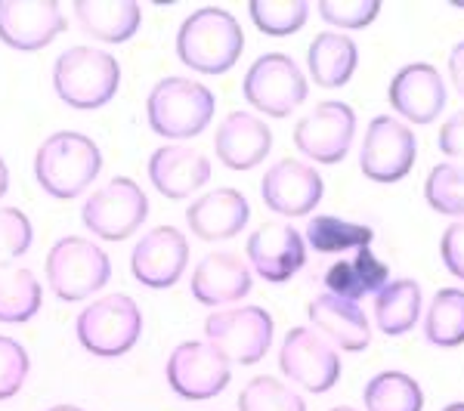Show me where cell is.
Here are the masks:
<instances>
[{"label": "cell", "instance_id": "6da1fadb", "mask_svg": "<svg viewBox=\"0 0 464 411\" xmlns=\"http://www.w3.org/2000/svg\"><path fill=\"white\" fill-rule=\"evenodd\" d=\"M102 170V152L87 133H50L34 152V177L41 189L56 201L81 198Z\"/></svg>", "mask_w": 464, "mask_h": 411}, {"label": "cell", "instance_id": "2e32d148", "mask_svg": "<svg viewBox=\"0 0 464 411\" xmlns=\"http://www.w3.org/2000/svg\"><path fill=\"white\" fill-rule=\"evenodd\" d=\"M264 205L279 216H306L319 207L325 196L322 174L313 164L297 158H282L264 174L260 183Z\"/></svg>", "mask_w": 464, "mask_h": 411}, {"label": "cell", "instance_id": "9c48e42d", "mask_svg": "<svg viewBox=\"0 0 464 411\" xmlns=\"http://www.w3.org/2000/svg\"><path fill=\"white\" fill-rule=\"evenodd\" d=\"M245 100L269 118H288L306 102V78L288 53H264L251 62L242 81Z\"/></svg>", "mask_w": 464, "mask_h": 411}, {"label": "cell", "instance_id": "8992f818", "mask_svg": "<svg viewBox=\"0 0 464 411\" xmlns=\"http://www.w3.org/2000/svg\"><path fill=\"white\" fill-rule=\"evenodd\" d=\"M74 334H78V343L90 356H127L143 334V310L127 294L100 297V301L84 306V312L74 322Z\"/></svg>", "mask_w": 464, "mask_h": 411}, {"label": "cell", "instance_id": "52a82bcc", "mask_svg": "<svg viewBox=\"0 0 464 411\" xmlns=\"http://www.w3.org/2000/svg\"><path fill=\"white\" fill-rule=\"evenodd\" d=\"M84 226L102 242H124L149 220V198L130 177H111L81 207Z\"/></svg>", "mask_w": 464, "mask_h": 411}, {"label": "cell", "instance_id": "f546056e", "mask_svg": "<svg viewBox=\"0 0 464 411\" xmlns=\"http://www.w3.org/2000/svg\"><path fill=\"white\" fill-rule=\"evenodd\" d=\"M424 340L440 349H455L464 343V291L440 288L430 297L424 316Z\"/></svg>", "mask_w": 464, "mask_h": 411}, {"label": "cell", "instance_id": "5b68a950", "mask_svg": "<svg viewBox=\"0 0 464 411\" xmlns=\"http://www.w3.org/2000/svg\"><path fill=\"white\" fill-rule=\"evenodd\" d=\"M47 285L63 303H78L100 294L111 279V260L96 242L65 235L47 253Z\"/></svg>", "mask_w": 464, "mask_h": 411}, {"label": "cell", "instance_id": "e575fe53", "mask_svg": "<svg viewBox=\"0 0 464 411\" xmlns=\"http://www.w3.org/2000/svg\"><path fill=\"white\" fill-rule=\"evenodd\" d=\"M34 242V226L19 207H0V263L25 257Z\"/></svg>", "mask_w": 464, "mask_h": 411}, {"label": "cell", "instance_id": "f1b7e54d", "mask_svg": "<svg viewBox=\"0 0 464 411\" xmlns=\"http://www.w3.org/2000/svg\"><path fill=\"white\" fill-rule=\"evenodd\" d=\"M304 242L319 253H341V251H365L375 242V229L362 226V223H350L332 214L310 216L306 223Z\"/></svg>", "mask_w": 464, "mask_h": 411}, {"label": "cell", "instance_id": "484cf974", "mask_svg": "<svg viewBox=\"0 0 464 411\" xmlns=\"http://www.w3.org/2000/svg\"><path fill=\"white\" fill-rule=\"evenodd\" d=\"M387 285V263L378 260L369 248L356 251L350 260H338L325 272V291L343 301H362L369 294H378Z\"/></svg>", "mask_w": 464, "mask_h": 411}, {"label": "cell", "instance_id": "e0dca14e", "mask_svg": "<svg viewBox=\"0 0 464 411\" xmlns=\"http://www.w3.org/2000/svg\"><path fill=\"white\" fill-rule=\"evenodd\" d=\"M387 100L409 124H433L446 109V81L430 62H409L393 74Z\"/></svg>", "mask_w": 464, "mask_h": 411}, {"label": "cell", "instance_id": "44dd1931", "mask_svg": "<svg viewBox=\"0 0 464 411\" xmlns=\"http://www.w3.org/2000/svg\"><path fill=\"white\" fill-rule=\"evenodd\" d=\"M217 158L227 164L229 170H254L266 161L273 148V130L264 118L251 111H229L214 133Z\"/></svg>", "mask_w": 464, "mask_h": 411}, {"label": "cell", "instance_id": "5bb4252c", "mask_svg": "<svg viewBox=\"0 0 464 411\" xmlns=\"http://www.w3.org/2000/svg\"><path fill=\"white\" fill-rule=\"evenodd\" d=\"M69 28L56 0H0V41L19 53H37Z\"/></svg>", "mask_w": 464, "mask_h": 411}, {"label": "cell", "instance_id": "4fadbf2b", "mask_svg": "<svg viewBox=\"0 0 464 411\" xmlns=\"http://www.w3.org/2000/svg\"><path fill=\"white\" fill-rule=\"evenodd\" d=\"M356 137V111L341 100L319 102L295 127V146L319 164H338L347 158Z\"/></svg>", "mask_w": 464, "mask_h": 411}, {"label": "cell", "instance_id": "3957f363", "mask_svg": "<svg viewBox=\"0 0 464 411\" xmlns=\"http://www.w3.org/2000/svg\"><path fill=\"white\" fill-rule=\"evenodd\" d=\"M121 87V65L109 50L69 47L53 62V90L69 109L93 111L115 100Z\"/></svg>", "mask_w": 464, "mask_h": 411}, {"label": "cell", "instance_id": "7bdbcfd3", "mask_svg": "<svg viewBox=\"0 0 464 411\" xmlns=\"http://www.w3.org/2000/svg\"><path fill=\"white\" fill-rule=\"evenodd\" d=\"M443 411H464V402H452V406H446Z\"/></svg>", "mask_w": 464, "mask_h": 411}, {"label": "cell", "instance_id": "277c9868", "mask_svg": "<svg viewBox=\"0 0 464 411\" xmlns=\"http://www.w3.org/2000/svg\"><path fill=\"white\" fill-rule=\"evenodd\" d=\"M217 100L192 78H161L146 96L149 130L164 139H192L214 121Z\"/></svg>", "mask_w": 464, "mask_h": 411}, {"label": "cell", "instance_id": "30bf717a", "mask_svg": "<svg viewBox=\"0 0 464 411\" xmlns=\"http://www.w3.org/2000/svg\"><path fill=\"white\" fill-rule=\"evenodd\" d=\"M164 378H168V387L179 399H214V396H220L229 387L232 362L208 340H183L168 356Z\"/></svg>", "mask_w": 464, "mask_h": 411}, {"label": "cell", "instance_id": "d6a6232c", "mask_svg": "<svg viewBox=\"0 0 464 411\" xmlns=\"http://www.w3.org/2000/svg\"><path fill=\"white\" fill-rule=\"evenodd\" d=\"M424 198L437 214L459 216L464 220V164L461 161H443L428 174L424 183Z\"/></svg>", "mask_w": 464, "mask_h": 411}, {"label": "cell", "instance_id": "1f68e13d", "mask_svg": "<svg viewBox=\"0 0 464 411\" xmlns=\"http://www.w3.org/2000/svg\"><path fill=\"white\" fill-rule=\"evenodd\" d=\"M248 16L257 25L260 34L288 37L297 34L310 19V4L306 0H251Z\"/></svg>", "mask_w": 464, "mask_h": 411}, {"label": "cell", "instance_id": "7c38bea8", "mask_svg": "<svg viewBox=\"0 0 464 411\" xmlns=\"http://www.w3.org/2000/svg\"><path fill=\"white\" fill-rule=\"evenodd\" d=\"M279 368L306 393H328L341 380V356L313 328H291L279 347Z\"/></svg>", "mask_w": 464, "mask_h": 411}, {"label": "cell", "instance_id": "83f0119b", "mask_svg": "<svg viewBox=\"0 0 464 411\" xmlns=\"http://www.w3.org/2000/svg\"><path fill=\"white\" fill-rule=\"evenodd\" d=\"M421 285L415 279L387 282L375 294V325L391 338L409 334L421 319Z\"/></svg>", "mask_w": 464, "mask_h": 411}, {"label": "cell", "instance_id": "ac0fdd59", "mask_svg": "<svg viewBox=\"0 0 464 411\" xmlns=\"http://www.w3.org/2000/svg\"><path fill=\"white\" fill-rule=\"evenodd\" d=\"M248 263L251 272H257L264 282L295 279L306 263V242L288 223H266L248 235Z\"/></svg>", "mask_w": 464, "mask_h": 411}, {"label": "cell", "instance_id": "8fae6325", "mask_svg": "<svg viewBox=\"0 0 464 411\" xmlns=\"http://www.w3.org/2000/svg\"><path fill=\"white\" fill-rule=\"evenodd\" d=\"M418 155V139L409 124L393 115H378L365 127L359 167L372 183H400L411 170Z\"/></svg>", "mask_w": 464, "mask_h": 411}, {"label": "cell", "instance_id": "60d3db41", "mask_svg": "<svg viewBox=\"0 0 464 411\" xmlns=\"http://www.w3.org/2000/svg\"><path fill=\"white\" fill-rule=\"evenodd\" d=\"M6 189H10V167H6V161L0 158V198L6 196Z\"/></svg>", "mask_w": 464, "mask_h": 411}, {"label": "cell", "instance_id": "603a6c76", "mask_svg": "<svg viewBox=\"0 0 464 411\" xmlns=\"http://www.w3.org/2000/svg\"><path fill=\"white\" fill-rule=\"evenodd\" d=\"M310 322L319 338H325L334 349H347V353H362L372 340V325L365 310L356 301H343L334 294H319L310 303Z\"/></svg>", "mask_w": 464, "mask_h": 411}, {"label": "cell", "instance_id": "7402d4cb", "mask_svg": "<svg viewBox=\"0 0 464 411\" xmlns=\"http://www.w3.org/2000/svg\"><path fill=\"white\" fill-rule=\"evenodd\" d=\"M251 220V205L232 186H220V189L208 192L192 201L186 207V223H189L192 235H198L201 242H227L236 238L248 226Z\"/></svg>", "mask_w": 464, "mask_h": 411}, {"label": "cell", "instance_id": "74e56055", "mask_svg": "<svg viewBox=\"0 0 464 411\" xmlns=\"http://www.w3.org/2000/svg\"><path fill=\"white\" fill-rule=\"evenodd\" d=\"M440 257L449 272L464 282V220L446 226L443 238H440Z\"/></svg>", "mask_w": 464, "mask_h": 411}, {"label": "cell", "instance_id": "4316f807", "mask_svg": "<svg viewBox=\"0 0 464 411\" xmlns=\"http://www.w3.org/2000/svg\"><path fill=\"white\" fill-rule=\"evenodd\" d=\"M44 288L28 266L0 263V322L25 325L41 312Z\"/></svg>", "mask_w": 464, "mask_h": 411}, {"label": "cell", "instance_id": "ffe728a7", "mask_svg": "<svg viewBox=\"0 0 464 411\" xmlns=\"http://www.w3.org/2000/svg\"><path fill=\"white\" fill-rule=\"evenodd\" d=\"M149 179L155 192L170 201L192 198L211 179V161L192 146L168 143L149 155Z\"/></svg>", "mask_w": 464, "mask_h": 411}, {"label": "cell", "instance_id": "836d02e7", "mask_svg": "<svg viewBox=\"0 0 464 411\" xmlns=\"http://www.w3.org/2000/svg\"><path fill=\"white\" fill-rule=\"evenodd\" d=\"M238 411H306V402L279 378L260 375L238 393Z\"/></svg>", "mask_w": 464, "mask_h": 411}, {"label": "cell", "instance_id": "f35d334b", "mask_svg": "<svg viewBox=\"0 0 464 411\" xmlns=\"http://www.w3.org/2000/svg\"><path fill=\"white\" fill-rule=\"evenodd\" d=\"M440 152L464 161V109L449 115L446 124L440 127Z\"/></svg>", "mask_w": 464, "mask_h": 411}, {"label": "cell", "instance_id": "b9f144b4", "mask_svg": "<svg viewBox=\"0 0 464 411\" xmlns=\"http://www.w3.org/2000/svg\"><path fill=\"white\" fill-rule=\"evenodd\" d=\"M50 411H84V408H78V406H53Z\"/></svg>", "mask_w": 464, "mask_h": 411}, {"label": "cell", "instance_id": "cb8c5ba5", "mask_svg": "<svg viewBox=\"0 0 464 411\" xmlns=\"http://www.w3.org/2000/svg\"><path fill=\"white\" fill-rule=\"evenodd\" d=\"M81 32L102 43H124L140 32L143 10L137 0H74Z\"/></svg>", "mask_w": 464, "mask_h": 411}, {"label": "cell", "instance_id": "d590c367", "mask_svg": "<svg viewBox=\"0 0 464 411\" xmlns=\"http://www.w3.org/2000/svg\"><path fill=\"white\" fill-rule=\"evenodd\" d=\"M28 371H32L28 349L19 340L0 334V402L13 399L25 387Z\"/></svg>", "mask_w": 464, "mask_h": 411}, {"label": "cell", "instance_id": "ee69618b", "mask_svg": "<svg viewBox=\"0 0 464 411\" xmlns=\"http://www.w3.org/2000/svg\"><path fill=\"white\" fill-rule=\"evenodd\" d=\"M332 411H356V408H350V406H338V408H332Z\"/></svg>", "mask_w": 464, "mask_h": 411}, {"label": "cell", "instance_id": "ba28073f", "mask_svg": "<svg viewBox=\"0 0 464 411\" xmlns=\"http://www.w3.org/2000/svg\"><path fill=\"white\" fill-rule=\"evenodd\" d=\"M276 322L264 306H223L208 316L205 338L229 362L257 365L273 347Z\"/></svg>", "mask_w": 464, "mask_h": 411}, {"label": "cell", "instance_id": "ab89813d", "mask_svg": "<svg viewBox=\"0 0 464 411\" xmlns=\"http://www.w3.org/2000/svg\"><path fill=\"white\" fill-rule=\"evenodd\" d=\"M449 78H452V87L464 100V41L455 43L452 53H449Z\"/></svg>", "mask_w": 464, "mask_h": 411}, {"label": "cell", "instance_id": "9a60e30c", "mask_svg": "<svg viewBox=\"0 0 464 411\" xmlns=\"http://www.w3.org/2000/svg\"><path fill=\"white\" fill-rule=\"evenodd\" d=\"M189 266V242L177 226H155L130 251V272L143 288H174Z\"/></svg>", "mask_w": 464, "mask_h": 411}, {"label": "cell", "instance_id": "8d00e7d4", "mask_svg": "<svg viewBox=\"0 0 464 411\" xmlns=\"http://www.w3.org/2000/svg\"><path fill=\"white\" fill-rule=\"evenodd\" d=\"M378 0H319V16L338 28H369L378 19Z\"/></svg>", "mask_w": 464, "mask_h": 411}, {"label": "cell", "instance_id": "d6986e66", "mask_svg": "<svg viewBox=\"0 0 464 411\" xmlns=\"http://www.w3.org/2000/svg\"><path fill=\"white\" fill-rule=\"evenodd\" d=\"M251 285H254V275L248 263L232 251L205 253L198 260V266L192 269V279H189L192 297L205 306H217V310L245 301L251 294Z\"/></svg>", "mask_w": 464, "mask_h": 411}, {"label": "cell", "instance_id": "4dcf8cb0", "mask_svg": "<svg viewBox=\"0 0 464 411\" xmlns=\"http://www.w3.org/2000/svg\"><path fill=\"white\" fill-rule=\"evenodd\" d=\"M362 402L369 411H424V390L406 371H381L365 384Z\"/></svg>", "mask_w": 464, "mask_h": 411}, {"label": "cell", "instance_id": "7a4b0ae2", "mask_svg": "<svg viewBox=\"0 0 464 411\" xmlns=\"http://www.w3.org/2000/svg\"><path fill=\"white\" fill-rule=\"evenodd\" d=\"M245 32L232 13L201 6L189 13L177 32V56L198 74H227L242 59Z\"/></svg>", "mask_w": 464, "mask_h": 411}, {"label": "cell", "instance_id": "d4e9b609", "mask_svg": "<svg viewBox=\"0 0 464 411\" xmlns=\"http://www.w3.org/2000/svg\"><path fill=\"white\" fill-rule=\"evenodd\" d=\"M359 65V47L353 37L341 32H319L306 50V69L322 90H338L350 84Z\"/></svg>", "mask_w": 464, "mask_h": 411}]
</instances>
